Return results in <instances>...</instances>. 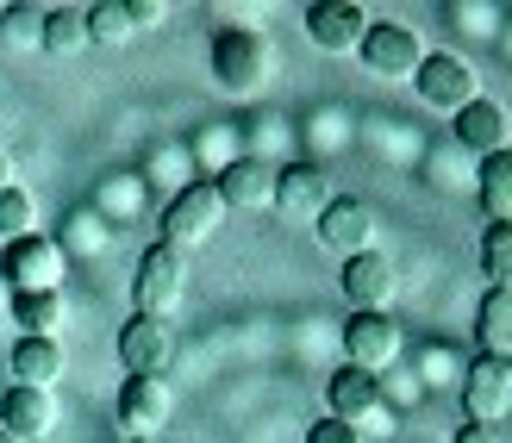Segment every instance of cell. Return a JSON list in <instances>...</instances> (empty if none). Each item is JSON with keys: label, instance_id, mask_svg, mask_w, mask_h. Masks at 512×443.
<instances>
[{"label": "cell", "instance_id": "obj_5", "mask_svg": "<svg viewBox=\"0 0 512 443\" xmlns=\"http://www.w3.org/2000/svg\"><path fill=\"white\" fill-rule=\"evenodd\" d=\"M219 219H225L219 188H213V181H188V188L163 206V244H175V250H200V244L219 231Z\"/></svg>", "mask_w": 512, "mask_h": 443}, {"label": "cell", "instance_id": "obj_14", "mask_svg": "<svg viewBox=\"0 0 512 443\" xmlns=\"http://www.w3.org/2000/svg\"><path fill=\"white\" fill-rule=\"evenodd\" d=\"M0 431L19 443H44L57 431V394H44V387H7L0 394Z\"/></svg>", "mask_w": 512, "mask_h": 443}, {"label": "cell", "instance_id": "obj_19", "mask_svg": "<svg viewBox=\"0 0 512 443\" xmlns=\"http://www.w3.org/2000/svg\"><path fill=\"white\" fill-rule=\"evenodd\" d=\"M7 362H13V387H44L50 394V387L63 381V344L57 337H19Z\"/></svg>", "mask_w": 512, "mask_h": 443}, {"label": "cell", "instance_id": "obj_1", "mask_svg": "<svg viewBox=\"0 0 512 443\" xmlns=\"http://www.w3.org/2000/svg\"><path fill=\"white\" fill-rule=\"evenodd\" d=\"M275 75V44L250 25H225L213 32V82L225 94H256Z\"/></svg>", "mask_w": 512, "mask_h": 443}, {"label": "cell", "instance_id": "obj_25", "mask_svg": "<svg viewBox=\"0 0 512 443\" xmlns=\"http://www.w3.org/2000/svg\"><path fill=\"white\" fill-rule=\"evenodd\" d=\"M481 275L488 288H512V219H494L481 231Z\"/></svg>", "mask_w": 512, "mask_h": 443}, {"label": "cell", "instance_id": "obj_11", "mask_svg": "<svg viewBox=\"0 0 512 443\" xmlns=\"http://www.w3.org/2000/svg\"><path fill=\"white\" fill-rule=\"evenodd\" d=\"M169 412H175V394H169L163 375H125V387H119V425H125V437H157L169 425Z\"/></svg>", "mask_w": 512, "mask_h": 443}, {"label": "cell", "instance_id": "obj_4", "mask_svg": "<svg viewBox=\"0 0 512 443\" xmlns=\"http://www.w3.org/2000/svg\"><path fill=\"white\" fill-rule=\"evenodd\" d=\"M331 419H344L356 437H388L394 431V412H388V394H381V381L375 375H363V369H344L331 375Z\"/></svg>", "mask_w": 512, "mask_h": 443}, {"label": "cell", "instance_id": "obj_29", "mask_svg": "<svg viewBox=\"0 0 512 443\" xmlns=\"http://www.w3.org/2000/svg\"><path fill=\"white\" fill-rule=\"evenodd\" d=\"M306 443H363V437H356L344 419H319L313 431H306Z\"/></svg>", "mask_w": 512, "mask_h": 443}, {"label": "cell", "instance_id": "obj_20", "mask_svg": "<svg viewBox=\"0 0 512 443\" xmlns=\"http://www.w3.org/2000/svg\"><path fill=\"white\" fill-rule=\"evenodd\" d=\"M475 344H481V356L512 362V288H488V294H481V312H475Z\"/></svg>", "mask_w": 512, "mask_h": 443}, {"label": "cell", "instance_id": "obj_31", "mask_svg": "<svg viewBox=\"0 0 512 443\" xmlns=\"http://www.w3.org/2000/svg\"><path fill=\"white\" fill-rule=\"evenodd\" d=\"M425 381H450V356H444V350L425 356Z\"/></svg>", "mask_w": 512, "mask_h": 443}, {"label": "cell", "instance_id": "obj_18", "mask_svg": "<svg viewBox=\"0 0 512 443\" xmlns=\"http://www.w3.org/2000/svg\"><path fill=\"white\" fill-rule=\"evenodd\" d=\"M275 206L288 219H319L331 194H325V175L313 163H288V169H275Z\"/></svg>", "mask_w": 512, "mask_h": 443}, {"label": "cell", "instance_id": "obj_34", "mask_svg": "<svg viewBox=\"0 0 512 443\" xmlns=\"http://www.w3.org/2000/svg\"><path fill=\"white\" fill-rule=\"evenodd\" d=\"M125 443H157V437H125Z\"/></svg>", "mask_w": 512, "mask_h": 443}, {"label": "cell", "instance_id": "obj_27", "mask_svg": "<svg viewBox=\"0 0 512 443\" xmlns=\"http://www.w3.org/2000/svg\"><path fill=\"white\" fill-rule=\"evenodd\" d=\"M88 13V44H125L132 38V13H125V0H94Z\"/></svg>", "mask_w": 512, "mask_h": 443}, {"label": "cell", "instance_id": "obj_2", "mask_svg": "<svg viewBox=\"0 0 512 443\" xmlns=\"http://www.w3.org/2000/svg\"><path fill=\"white\" fill-rule=\"evenodd\" d=\"M63 275H69V256H63L57 238H44V231L13 238L0 250V281H7L13 294H63Z\"/></svg>", "mask_w": 512, "mask_h": 443}, {"label": "cell", "instance_id": "obj_16", "mask_svg": "<svg viewBox=\"0 0 512 443\" xmlns=\"http://www.w3.org/2000/svg\"><path fill=\"white\" fill-rule=\"evenodd\" d=\"M456 144L463 150H475V156H500V150H512V113L500 107V100H469L463 113H456Z\"/></svg>", "mask_w": 512, "mask_h": 443}, {"label": "cell", "instance_id": "obj_12", "mask_svg": "<svg viewBox=\"0 0 512 443\" xmlns=\"http://www.w3.org/2000/svg\"><path fill=\"white\" fill-rule=\"evenodd\" d=\"M306 38H313L325 57L363 50V38H369V7H356V0H319V7H306Z\"/></svg>", "mask_w": 512, "mask_h": 443}, {"label": "cell", "instance_id": "obj_30", "mask_svg": "<svg viewBox=\"0 0 512 443\" xmlns=\"http://www.w3.org/2000/svg\"><path fill=\"white\" fill-rule=\"evenodd\" d=\"M456 443H500V425H463Z\"/></svg>", "mask_w": 512, "mask_h": 443}, {"label": "cell", "instance_id": "obj_7", "mask_svg": "<svg viewBox=\"0 0 512 443\" xmlns=\"http://www.w3.org/2000/svg\"><path fill=\"white\" fill-rule=\"evenodd\" d=\"M363 63H369V75H388V82H413L419 63H425V44H419L413 25H400V19H369Z\"/></svg>", "mask_w": 512, "mask_h": 443}, {"label": "cell", "instance_id": "obj_13", "mask_svg": "<svg viewBox=\"0 0 512 443\" xmlns=\"http://www.w3.org/2000/svg\"><path fill=\"white\" fill-rule=\"evenodd\" d=\"M175 356V337L163 319H144V312H132V319L119 325V362L125 375H163Z\"/></svg>", "mask_w": 512, "mask_h": 443}, {"label": "cell", "instance_id": "obj_6", "mask_svg": "<svg viewBox=\"0 0 512 443\" xmlns=\"http://www.w3.org/2000/svg\"><path fill=\"white\" fill-rule=\"evenodd\" d=\"M413 88L425 107H438V113H463L469 100H481V75L469 57H456V50H431V57L419 63L413 75Z\"/></svg>", "mask_w": 512, "mask_h": 443}, {"label": "cell", "instance_id": "obj_8", "mask_svg": "<svg viewBox=\"0 0 512 443\" xmlns=\"http://www.w3.org/2000/svg\"><path fill=\"white\" fill-rule=\"evenodd\" d=\"M463 412L469 425H500L512 412V362L500 356H475L463 369Z\"/></svg>", "mask_w": 512, "mask_h": 443}, {"label": "cell", "instance_id": "obj_23", "mask_svg": "<svg viewBox=\"0 0 512 443\" xmlns=\"http://www.w3.org/2000/svg\"><path fill=\"white\" fill-rule=\"evenodd\" d=\"M44 50H50V57H75V50H88V13L82 7H50L44 13Z\"/></svg>", "mask_w": 512, "mask_h": 443}, {"label": "cell", "instance_id": "obj_28", "mask_svg": "<svg viewBox=\"0 0 512 443\" xmlns=\"http://www.w3.org/2000/svg\"><path fill=\"white\" fill-rule=\"evenodd\" d=\"M125 13H132V32H157V25L169 19L163 0H125Z\"/></svg>", "mask_w": 512, "mask_h": 443}, {"label": "cell", "instance_id": "obj_21", "mask_svg": "<svg viewBox=\"0 0 512 443\" xmlns=\"http://www.w3.org/2000/svg\"><path fill=\"white\" fill-rule=\"evenodd\" d=\"M475 200H481V213L494 219H512V150L500 156H481V169H475Z\"/></svg>", "mask_w": 512, "mask_h": 443}, {"label": "cell", "instance_id": "obj_33", "mask_svg": "<svg viewBox=\"0 0 512 443\" xmlns=\"http://www.w3.org/2000/svg\"><path fill=\"white\" fill-rule=\"evenodd\" d=\"M13 306V288H7V281H0V312H7Z\"/></svg>", "mask_w": 512, "mask_h": 443}, {"label": "cell", "instance_id": "obj_24", "mask_svg": "<svg viewBox=\"0 0 512 443\" xmlns=\"http://www.w3.org/2000/svg\"><path fill=\"white\" fill-rule=\"evenodd\" d=\"M0 50H7V57L44 50V13L38 7H0Z\"/></svg>", "mask_w": 512, "mask_h": 443}, {"label": "cell", "instance_id": "obj_22", "mask_svg": "<svg viewBox=\"0 0 512 443\" xmlns=\"http://www.w3.org/2000/svg\"><path fill=\"white\" fill-rule=\"evenodd\" d=\"M7 319L19 325V337H57V325H63V294H13Z\"/></svg>", "mask_w": 512, "mask_h": 443}, {"label": "cell", "instance_id": "obj_32", "mask_svg": "<svg viewBox=\"0 0 512 443\" xmlns=\"http://www.w3.org/2000/svg\"><path fill=\"white\" fill-rule=\"evenodd\" d=\"M7 175H13V163H7V150H0V188H7Z\"/></svg>", "mask_w": 512, "mask_h": 443}, {"label": "cell", "instance_id": "obj_35", "mask_svg": "<svg viewBox=\"0 0 512 443\" xmlns=\"http://www.w3.org/2000/svg\"><path fill=\"white\" fill-rule=\"evenodd\" d=\"M0 443H19V437H7V431H0Z\"/></svg>", "mask_w": 512, "mask_h": 443}, {"label": "cell", "instance_id": "obj_10", "mask_svg": "<svg viewBox=\"0 0 512 443\" xmlns=\"http://www.w3.org/2000/svg\"><path fill=\"white\" fill-rule=\"evenodd\" d=\"M319 244L331 250V256H363V250H375V206L369 200H356V194H344V200H331L325 213H319Z\"/></svg>", "mask_w": 512, "mask_h": 443}, {"label": "cell", "instance_id": "obj_17", "mask_svg": "<svg viewBox=\"0 0 512 443\" xmlns=\"http://www.w3.org/2000/svg\"><path fill=\"white\" fill-rule=\"evenodd\" d=\"M219 200L225 206H244V213H256V206H275V169L256 163V156H238V163L219 169Z\"/></svg>", "mask_w": 512, "mask_h": 443}, {"label": "cell", "instance_id": "obj_9", "mask_svg": "<svg viewBox=\"0 0 512 443\" xmlns=\"http://www.w3.org/2000/svg\"><path fill=\"white\" fill-rule=\"evenodd\" d=\"M344 356H350V369H363V375L394 369V362H400V325L388 319V312H350Z\"/></svg>", "mask_w": 512, "mask_h": 443}, {"label": "cell", "instance_id": "obj_15", "mask_svg": "<svg viewBox=\"0 0 512 443\" xmlns=\"http://www.w3.org/2000/svg\"><path fill=\"white\" fill-rule=\"evenodd\" d=\"M394 288H400V275H394V263L381 250H363V256H350V263H344V300L356 312H388Z\"/></svg>", "mask_w": 512, "mask_h": 443}, {"label": "cell", "instance_id": "obj_26", "mask_svg": "<svg viewBox=\"0 0 512 443\" xmlns=\"http://www.w3.org/2000/svg\"><path fill=\"white\" fill-rule=\"evenodd\" d=\"M38 231V200H32V188H19V181H7L0 188V238H32Z\"/></svg>", "mask_w": 512, "mask_h": 443}, {"label": "cell", "instance_id": "obj_3", "mask_svg": "<svg viewBox=\"0 0 512 443\" xmlns=\"http://www.w3.org/2000/svg\"><path fill=\"white\" fill-rule=\"evenodd\" d=\"M188 288V250H175V244H150L138 256V275H132V300L144 319H163V312H175V300H182Z\"/></svg>", "mask_w": 512, "mask_h": 443}]
</instances>
